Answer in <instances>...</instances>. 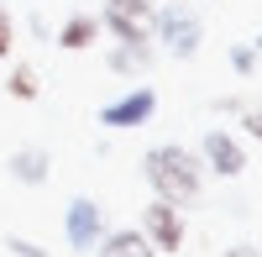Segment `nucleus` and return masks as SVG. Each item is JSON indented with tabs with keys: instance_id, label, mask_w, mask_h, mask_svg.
Here are the masks:
<instances>
[{
	"instance_id": "obj_1",
	"label": "nucleus",
	"mask_w": 262,
	"mask_h": 257,
	"mask_svg": "<svg viewBox=\"0 0 262 257\" xmlns=\"http://www.w3.org/2000/svg\"><path fill=\"white\" fill-rule=\"evenodd\" d=\"M142 179L152 184V195L168 200V205H189L205 184V163L200 153H189L179 142H163V147H147L142 153Z\"/></svg>"
},
{
	"instance_id": "obj_15",
	"label": "nucleus",
	"mask_w": 262,
	"mask_h": 257,
	"mask_svg": "<svg viewBox=\"0 0 262 257\" xmlns=\"http://www.w3.org/2000/svg\"><path fill=\"white\" fill-rule=\"evenodd\" d=\"M242 111H247L242 95H221V100H215V116H242Z\"/></svg>"
},
{
	"instance_id": "obj_6",
	"label": "nucleus",
	"mask_w": 262,
	"mask_h": 257,
	"mask_svg": "<svg viewBox=\"0 0 262 257\" xmlns=\"http://www.w3.org/2000/svg\"><path fill=\"white\" fill-rule=\"evenodd\" d=\"M152 111H158V90H152V84H137V90H126L121 100L100 105V126H111V132H131V126H147Z\"/></svg>"
},
{
	"instance_id": "obj_12",
	"label": "nucleus",
	"mask_w": 262,
	"mask_h": 257,
	"mask_svg": "<svg viewBox=\"0 0 262 257\" xmlns=\"http://www.w3.org/2000/svg\"><path fill=\"white\" fill-rule=\"evenodd\" d=\"M226 63H231L236 79H252V74H257V48H252V42H236V48L226 53Z\"/></svg>"
},
{
	"instance_id": "obj_14",
	"label": "nucleus",
	"mask_w": 262,
	"mask_h": 257,
	"mask_svg": "<svg viewBox=\"0 0 262 257\" xmlns=\"http://www.w3.org/2000/svg\"><path fill=\"white\" fill-rule=\"evenodd\" d=\"M11 48H16V21H11L6 6H0V58H11Z\"/></svg>"
},
{
	"instance_id": "obj_8",
	"label": "nucleus",
	"mask_w": 262,
	"mask_h": 257,
	"mask_svg": "<svg viewBox=\"0 0 262 257\" xmlns=\"http://www.w3.org/2000/svg\"><path fill=\"white\" fill-rule=\"evenodd\" d=\"M48 174H53V153H48V147H16V153L6 158V179L27 184V189L48 184Z\"/></svg>"
},
{
	"instance_id": "obj_7",
	"label": "nucleus",
	"mask_w": 262,
	"mask_h": 257,
	"mask_svg": "<svg viewBox=\"0 0 262 257\" xmlns=\"http://www.w3.org/2000/svg\"><path fill=\"white\" fill-rule=\"evenodd\" d=\"M152 63H158V42H116L105 53V69L121 74V79H142Z\"/></svg>"
},
{
	"instance_id": "obj_9",
	"label": "nucleus",
	"mask_w": 262,
	"mask_h": 257,
	"mask_svg": "<svg viewBox=\"0 0 262 257\" xmlns=\"http://www.w3.org/2000/svg\"><path fill=\"white\" fill-rule=\"evenodd\" d=\"M100 32H105V27H100L95 11H74V16L53 32V42H58L63 53H84V48H95V42H100Z\"/></svg>"
},
{
	"instance_id": "obj_17",
	"label": "nucleus",
	"mask_w": 262,
	"mask_h": 257,
	"mask_svg": "<svg viewBox=\"0 0 262 257\" xmlns=\"http://www.w3.org/2000/svg\"><path fill=\"white\" fill-rule=\"evenodd\" d=\"M27 27H32V37L48 42V16H42V11H32V16H27Z\"/></svg>"
},
{
	"instance_id": "obj_5",
	"label": "nucleus",
	"mask_w": 262,
	"mask_h": 257,
	"mask_svg": "<svg viewBox=\"0 0 262 257\" xmlns=\"http://www.w3.org/2000/svg\"><path fill=\"white\" fill-rule=\"evenodd\" d=\"M63 237H69L74 252H95L100 237H105V210H100L90 195H74L69 210H63Z\"/></svg>"
},
{
	"instance_id": "obj_4",
	"label": "nucleus",
	"mask_w": 262,
	"mask_h": 257,
	"mask_svg": "<svg viewBox=\"0 0 262 257\" xmlns=\"http://www.w3.org/2000/svg\"><path fill=\"white\" fill-rule=\"evenodd\" d=\"M142 237L152 242V247H158V257L163 252H179L184 247V237H189V231H184V205H168V200H152L147 210H142Z\"/></svg>"
},
{
	"instance_id": "obj_19",
	"label": "nucleus",
	"mask_w": 262,
	"mask_h": 257,
	"mask_svg": "<svg viewBox=\"0 0 262 257\" xmlns=\"http://www.w3.org/2000/svg\"><path fill=\"white\" fill-rule=\"evenodd\" d=\"M252 48H257V53H262V32H257V37H252Z\"/></svg>"
},
{
	"instance_id": "obj_3",
	"label": "nucleus",
	"mask_w": 262,
	"mask_h": 257,
	"mask_svg": "<svg viewBox=\"0 0 262 257\" xmlns=\"http://www.w3.org/2000/svg\"><path fill=\"white\" fill-rule=\"evenodd\" d=\"M200 163L210 168L215 179H242V174H247V147L236 142V132H226V126H210L205 142H200Z\"/></svg>"
},
{
	"instance_id": "obj_18",
	"label": "nucleus",
	"mask_w": 262,
	"mask_h": 257,
	"mask_svg": "<svg viewBox=\"0 0 262 257\" xmlns=\"http://www.w3.org/2000/svg\"><path fill=\"white\" fill-rule=\"evenodd\" d=\"M226 257H262V252H257V247H252V242H236V247H231V252H226Z\"/></svg>"
},
{
	"instance_id": "obj_10",
	"label": "nucleus",
	"mask_w": 262,
	"mask_h": 257,
	"mask_svg": "<svg viewBox=\"0 0 262 257\" xmlns=\"http://www.w3.org/2000/svg\"><path fill=\"white\" fill-rule=\"evenodd\" d=\"M95 257H158V247H152L137 226H121V231H105Z\"/></svg>"
},
{
	"instance_id": "obj_16",
	"label": "nucleus",
	"mask_w": 262,
	"mask_h": 257,
	"mask_svg": "<svg viewBox=\"0 0 262 257\" xmlns=\"http://www.w3.org/2000/svg\"><path fill=\"white\" fill-rule=\"evenodd\" d=\"M242 126H247V137L262 142V111H257V105H247V111H242Z\"/></svg>"
},
{
	"instance_id": "obj_13",
	"label": "nucleus",
	"mask_w": 262,
	"mask_h": 257,
	"mask_svg": "<svg viewBox=\"0 0 262 257\" xmlns=\"http://www.w3.org/2000/svg\"><path fill=\"white\" fill-rule=\"evenodd\" d=\"M6 252L11 257H53L42 242H32V237H6Z\"/></svg>"
},
{
	"instance_id": "obj_2",
	"label": "nucleus",
	"mask_w": 262,
	"mask_h": 257,
	"mask_svg": "<svg viewBox=\"0 0 262 257\" xmlns=\"http://www.w3.org/2000/svg\"><path fill=\"white\" fill-rule=\"evenodd\" d=\"M152 42H158L173 63L200 58V48H205V16L194 6H184V0H168V6L152 11Z\"/></svg>"
},
{
	"instance_id": "obj_11",
	"label": "nucleus",
	"mask_w": 262,
	"mask_h": 257,
	"mask_svg": "<svg viewBox=\"0 0 262 257\" xmlns=\"http://www.w3.org/2000/svg\"><path fill=\"white\" fill-rule=\"evenodd\" d=\"M6 95H11V100H37V95H42V79H37L32 63H16V69L6 74Z\"/></svg>"
}]
</instances>
